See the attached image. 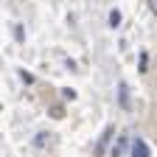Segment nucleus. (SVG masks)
<instances>
[{"label":"nucleus","instance_id":"1a4fd4ad","mask_svg":"<svg viewBox=\"0 0 157 157\" xmlns=\"http://www.w3.org/2000/svg\"><path fill=\"white\" fill-rule=\"evenodd\" d=\"M149 9H151V11L157 14V0H149Z\"/></svg>","mask_w":157,"mask_h":157},{"label":"nucleus","instance_id":"0eeeda50","mask_svg":"<svg viewBox=\"0 0 157 157\" xmlns=\"http://www.w3.org/2000/svg\"><path fill=\"white\" fill-rule=\"evenodd\" d=\"M14 36L20 39V42H23V36H25V31H23V28H20V25H17V28H14Z\"/></svg>","mask_w":157,"mask_h":157},{"label":"nucleus","instance_id":"f257e3e1","mask_svg":"<svg viewBox=\"0 0 157 157\" xmlns=\"http://www.w3.org/2000/svg\"><path fill=\"white\" fill-rule=\"evenodd\" d=\"M132 157H149V146H146V140H137L132 143Z\"/></svg>","mask_w":157,"mask_h":157},{"label":"nucleus","instance_id":"6e6552de","mask_svg":"<svg viewBox=\"0 0 157 157\" xmlns=\"http://www.w3.org/2000/svg\"><path fill=\"white\" fill-rule=\"evenodd\" d=\"M62 95H65V98H67V101H73V98H76V90H65V93H62Z\"/></svg>","mask_w":157,"mask_h":157},{"label":"nucleus","instance_id":"7ed1b4c3","mask_svg":"<svg viewBox=\"0 0 157 157\" xmlns=\"http://www.w3.org/2000/svg\"><path fill=\"white\" fill-rule=\"evenodd\" d=\"M109 25H112V28L121 25V11H118V9H112V11H109Z\"/></svg>","mask_w":157,"mask_h":157},{"label":"nucleus","instance_id":"f03ea898","mask_svg":"<svg viewBox=\"0 0 157 157\" xmlns=\"http://www.w3.org/2000/svg\"><path fill=\"white\" fill-rule=\"evenodd\" d=\"M109 137H112V126H109V129H107V132H104V135H101V140H98V149H95V151H98V154H101V151H104V149H107V143H109Z\"/></svg>","mask_w":157,"mask_h":157},{"label":"nucleus","instance_id":"423d86ee","mask_svg":"<svg viewBox=\"0 0 157 157\" xmlns=\"http://www.w3.org/2000/svg\"><path fill=\"white\" fill-rule=\"evenodd\" d=\"M20 78H23L25 84H31V82H34V76H31V73H25V70H20Z\"/></svg>","mask_w":157,"mask_h":157},{"label":"nucleus","instance_id":"20e7f679","mask_svg":"<svg viewBox=\"0 0 157 157\" xmlns=\"http://www.w3.org/2000/svg\"><path fill=\"white\" fill-rule=\"evenodd\" d=\"M124 146H126V140L121 137V140H118L115 146H112V157H121V151H124Z\"/></svg>","mask_w":157,"mask_h":157},{"label":"nucleus","instance_id":"39448f33","mask_svg":"<svg viewBox=\"0 0 157 157\" xmlns=\"http://www.w3.org/2000/svg\"><path fill=\"white\" fill-rule=\"evenodd\" d=\"M51 115H53V118H56V121H59V118H65V109H62V107H59V104H56V107L51 109Z\"/></svg>","mask_w":157,"mask_h":157}]
</instances>
